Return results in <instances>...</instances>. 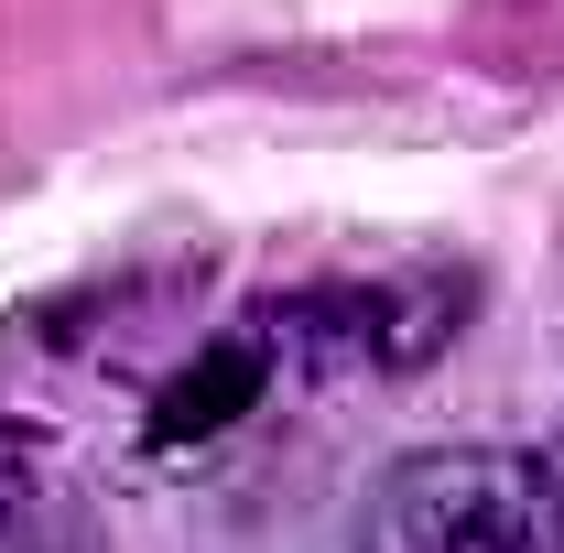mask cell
<instances>
[{"mask_svg": "<svg viewBox=\"0 0 564 553\" xmlns=\"http://www.w3.org/2000/svg\"><path fill=\"white\" fill-rule=\"evenodd\" d=\"M348 553H564V478L521 445H413L369 478Z\"/></svg>", "mask_w": 564, "mask_h": 553, "instance_id": "1", "label": "cell"}, {"mask_svg": "<svg viewBox=\"0 0 564 553\" xmlns=\"http://www.w3.org/2000/svg\"><path fill=\"white\" fill-rule=\"evenodd\" d=\"M261 380H272L261 326H250V337H228V347H207L185 380H163V402H152V445H207V434H228L239 402H261Z\"/></svg>", "mask_w": 564, "mask_h": 553, "instance_id": "2", "label": "cell"}, {"mask_svg": "<svg viewBox=\"0 0 564 553\" xmlns=\"http://www.w3.org/2000/svg\"><path fill=\"white\" fill-rule=\"evenodd\" d=\"M76 543V488L55 467V445L0 423V553H66Z\"/></svg>", "mask_w": 564, "mask_h": 553, "instance_id": "3", "label": "cell"}, {"mask_svg": "<svg viewBox=\"0 0 564 553\" xmlns=\"http://www.w3.org/2000/svg\"><path fill=\"white\" fill-rule=\"evenodd\" d=\"M554 478H564V467H554Z\"/></svg>", "mask_w": 564, "mask_h": 553, "instance_id": "4", "label": "cell"}]
</instances>
